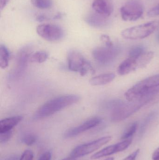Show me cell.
Returning <instances> with one entry per match:
<instances>
[{
	"mask_svg": "<svg viewBox=\"0 0 159 160\" xmlns=\"http://www.w3.org/2000/svg\"><path fill=\"white\" fill-rule=\"evenodd\" d=\"M79 100L80 97L76 95H64L54 98L46 102L36 111L34 118L41 119L50 116L77 103Z\"/></svg>",
	"mask_w": 159,
	"mask_h": 160,
	"instance_id": "1",
	"label": "cell"
},
{
	"mask_svg": "<svg viewBox=\"0 0 159 160\" xmlns=\"http://www.w3.org/2000/svg\"><path fill=\"white\" fill-rule=\"evenodd\" d=\"M156 95L157 94H150L128 102H120L113 109L111 120L114 122H120L125 120L151 101Z\"/></svg>",
	"mask_w": 159,
	"mask_h": 160,
	"instance_id": "2",
	"label": "cell"
},
{
	"mask_svg": "<svg viewBox=\"0 0 159 160\" xmlns=\"http://www.w3.org/2000/svg\"><path fill=\"white\" fill-rule=\"evenodd\" d=\"M159 91V74L140 81L125 94L128 101L133 100Z\"/></svg>",
	"mask_w": 159,
	"mask_h": 160,
	"instance_id": "3",
	"label": "cell"
},
{
	"mask_svg": "<svg viewBox=\"0 0 159 160\" xmlns=\"http://www.w3.org/2000/svg\"><path fill=\"white\" fill-rule=\"evenodd\" d=\"M154 57V53L153 52H145L137 57L129 56L118 68V73L120 76H125L144 68L150 62Z\"/></svg>",
	"mask_w": 159,
	"mask_h": 160,
	"instance_id": "4",
	"label": "cell"
},
{
	"mask_svg": "<svg viewBox=\"0 0 159 160\" xmlns=\"http://www.w3.org/2000/svg\"><path fill=\"white\" fill-rule=\"evenodd\" d=\"M67 60L69 70L79 73L81 76H85L88 73L93 74L95 72L90 62L76 50L72 49L68 52Z\"/></svg>",
	"mask_w": 159,
	"mask_h": 160,
	"instance_id": "5",
	"label": "cell"
},
{
	"mask_svg": "<svg viewBox=\"0 0 159 160\" xmlns=\"http://www.w3.org/2000/svg\"><path fill=\"white\" fill-rule=\"evenodd\" d=\"M159 28V21H154L125 29L121 34L125 39H143L149 36Z\"/></svg>",
	"mask_w": 159,
	"mask_h": 160,
	"instance_id": "6",
	"label": "cell"
},
{
	"mask_svg": "<svg viewBox=\"0 0 159 160\" xmlns=\"http://www.w3.org/2000/svg\"><path fill=\"white\" fill-rule=\"evenodd\" d=\"M120 52V48L117 46H105L98 47L92 51V56L101 65H107L113 62Z\"/></svg>",
	"mask_w": 159,
	"mask_h": 160,
	"instance_id": "7",
	"label": "cell"
},
{
	"mask_svg": "<svg viewBox=\"0 0 159 160\" xmlns=\"http://www.w3.org/2000/svg\"><path fill=\"white\" fill-rule=\"evenodd\" d=\"M120 12L125 21H134L143 16V5L140 0H129L120 8Z\"/></svg>",
	"mask_w": 159,
	"mask_h": 160,
	"instance_id": "8",
	"label": "cell"
},
{
	"mask_svg": "<svg viewBox=\"0 0 159 160\" xmlns=\"http://www.w3.org/2000/svg\"><path fill=\"white\" fill-rule=\"evenodd\" d=\"M111 139V136H105L90 142L78 146L71 152L70 156L76 159L88 155L106 144Z\"/></svg>",
	"mask_w": 159,
	"mask_h": 160,
	"instance_id": "9",
	"label": "cell"
},
{
	"mask_svg": "<svg viewBox=\"0 0 159 160\" xmlns=\"http://www.w3.org/2000/svg\"><path fill=\"white\" fill-rule=\"evenodd\" d=\"M39 36L49 41H57L63 37V31L60 26L55 24H42L36 28Z\"/></svg>",
	"mask_w": 159,
	"mask_h": 160,
	"instance_id": "10",
	"label": "cell"
},
{
	"mask_svg": "<svg viewBox=\"0 0 159 160\" xmlns=\"http://www.w3.org/2000/svg\"><path fill=\"white\" fill-rule=\"evenodd\" d=\"M132 140L131 138L124 140L123 142L113 145L106 147L105 148L98 151L91 157L92 160L99 159L103 157L110 156L115 153H119L126 150L131 144Z\"/></svg>",
	"mask_w": 159,
	"mask_h": 160,
	"instance_id": "11",
	"label": "cell"
},
{
	"mask_svg": "<svg viewBox=\"0 0 159 160\" xmlns=\"http://www.w3.org/2000/svg\"><path fill=\"white\" fill-rule=\"evenodd\" d=\"M101 118L100 117L91 118L79 126L68 130L64 133V137L66 138L75 137L80 133L97 127L101 122Z\"/></svg>",
	"mask_w": 159,
	"mask_h": 160,
	"instance_id": "12",
	"label": "cell"
},
{
	"mask_svg": "<svg viewBox=\"0 0 159 160\" xmlns=\"http://www.w3.org/2000/svg\"><path fill=\"white\" fill-rule=\"evenodd\" d=\"M92 7L94 12L107 18H110L114 10L111 0H94Z\"/></svg>",
	"mask_w": 159,
	"mask_h": 160,
	"instance_id": "13",
	"label": "cell"
},
{
	"mask_svg": "<svg viewBox=\"0 0 159 160\" xmlns=\"http://www.w3.org/2000/svg\"><path fill=\"white\" fill-rule=\"evenodd\" d=\"M86 21L89 25L95 28H104L107 26L110 22L109 18L100 15L94 11L87 17Z\"/></svg>",
	"mask_w": 159,
	"mask_h": 160,
	"instance_id": "14",
	"label": "cell"
},
{
	"mask_svg": "<svg viewBox=\"0 0 159 160\" xmlns=\"http://www.w3.org/2000/svg\"><path fill=\"white\" fill-rule=\"evenodd\" d=\"M23 119L21 116L11 117L1 120L0 122V133L12 131Z\"/></svg>",
	"mask_w": 159,
	"mask_h": 160,
	"instance_id": "15",
	"label": "cell"
},
{
	"mask_svg": "<svg viewBox=\"0 0 159 160\" xmlns=\"http://www.w3.org/2000/svg\"><path fill=\"white\" fill-rule=\"evenodd\" d=\"M115 75L114 73L101 74L91 78L89 83L92 86H102L111 82L115 79Z\"/></svg>",
	"mask_w": 159,
	"mask_h": 160,
	"instance_id": "16",
	"label": "cell"
},
{
	"mask_svg": "<svg viewBox=\"0 0 159 160\" xmlns=\"http://www.w3.org/2000/svg\"><path fill=\"white\" fill-rule=\"evenodd\" d=\"M10 59V53L8 49L3 45L0 46V67L5 69L8 67Z\"/></svg>",
	"mask_w": 159,
	"mask_h": 160,
	"instance_id": "17",
	"label": "cell"
},
{
	"mask_svg": "<svg viewBox=\"0 0 159 160\" xmlns=\"http://www.w3.org/2000/svg\"><path fill=\"white\" fill-rule=\"evenodd\" d=\"M48 53L45 51H38L30 56V61L32 62L42 63L48 58Z\"/></svg>",
	"mask_w": 159,
	"mask_h": 160,
	"instance_id": "18",
	"label": "cell"
},
{
	"mask_svg": "<svg viewBox=\"0 0 159 160\" xmlns=\"http://www.w3.org/2000/svg\"><path fill=\"white\" fill-rule=\"evenodd\" d=\"M33 5L39 9H48L52 6V0H31Z\"/></svg>",
	"mask_w": 159,
	"mask_h": 160,
	"instance_id": "19",
	"label": "cell"
},
{
	"mask_svg": "<svg viewBox=\"0 0 159 160\" xmlns=\"http://www.w3.org/2000/svg\"><path fill=\"white\" fill-rule=\"evenodd\" d=\"M138 128V124L136 122L133 123L130 125L122 134L121 137L122 140L130 139L136 132Z\"/></svg>",
	"mask_w": 159,
	"mask_h": 160,
	"instance_id": "20",
	"label": "cell"
},
{
	"mask_svg": "<svg viewBox=\"0 0 159 160\" xmlns=\"http://www.w3.org/2000/svg\"><path fill=\"white\" fill-rule=\"evenodd\" d=\"M36 140L37 137L36 135L32 133H29L26 134L22 137L21 142L26 145L30 146L36 142Z\"/></svg>",
	"mask_w": 159,
	"mask_h": 160,
	"instance_id": "21",
	"label": "cell"
},
{
	"mask_svg": "<svg viewBox=\"0 0 159 160\" xmlns=\"http://www.w3.org/2000/svg\"><path fill=\"white\" fill-rule=\"evenodd\" d=\"M144 51V49L141 46H136L132 48L129 52V57H137L143 54Z\"/></svg>",
	"mask_w": 159,
	"mask_h": 160,
	"instance_id": "22",
	"label": "cell"
},
{
	"mask_svg": "<svg viewBox=\"0 0 159 160\" xmlns=\"http://www.w3.org/2000/svg\"><path fill=\"white\" fill-rule=\"evenodd\" d=\"M0 134H1L0 142L1 143H5L8 142L12 137V131H10L0 133Z\"/></svg>",
	"mask_w": 159,
	"mask_h": 160,
	"instance_id": "23",
	"label": "cell"
},
{
	"mask_svg": "<svg viewBox=\"0 0 159 160\" xmlns=\"http://www.w3.org/2000/svg\"><path fill=\"white\" fill-rule=\"evenodd\" d=\"M34 154L30 150H26L23 152L19 160H33Z\"/></svg>",
	"mask_w": 159,
	"mask_h": 160,
	"instance_id": "24",
	"label": "cell"
},
{
	"mask_svg": "<svg viewBox=\"0 0 159 160\" xmlns=\"http://www.w3.org/2000/svg\"><path fill=\"white\" fill-rule=\"evenodd\" d=\"M147 16L150 17L159 16V4L149 10Z\"/></svg>",
	"mask_w": 159,
	"mask_h": 160,
	"instance_id": "25",
	"label": "cell"
},
{
	"mask_svg": "<svg viewBox=\"0 0 159 160\" xmlns=\"http://www.w3.org/2000/svg\"><path fill=\"white\" fill-rule=\"evenodd\" d=\"M101 40L104 43L105 46H109V47L114 46V44H113L111 38L108 36L106 35H102L101 36Z\"/></svg>",
	"mask_w": 159,
	"mask_h": 160,
	"instance_id": "26",
	"label": "cell"
},
{
	"mask_svg": "<svg viewBox=\"0 0 159 160\" xmlns=\"http://www.w3.org/2000/svg\"><path fill=\"white\" fill-rule=\"evenodd\" d=\"M155 113H151L146 118L143 124L142 125V128H141V131L143 132L145 129V128H146L147 126L148 125V123L150 122V121L154 118V116H155Z\"/></svg>",
	"mask_w": 159,
	"mask_h": 160,
	"instance_id": "27",
	"label": "cell"
},
{
	"mask_svg": "<svg viewBox=\"0 0 159 160\" xmlns=\"http://www.w3.org/2000/svg\"><path fill=\"white\" fill-rule=\"evenodd\" d=\"M140 150L139 149H136V150L133 152L129 156H128L127 158L122 160H135L136 159L138 155L140 153Z\"/></svg>",
	"mask_w": 159,
	"mask_h": 160,
	"instance_id": "28",
	"label": "cell"
},
{
	"mask_svg": "<svg viewBox=\"0 0 159 160\" xmlns=\"http://www.w3.org/2000/svg\"><path fill=\"white\" fill-rule=\"evenodd\" d=\"M51 154L49 152H46L42 154L38 160H51Z\"/></svg>",
	"mask_w": 159,
	"mask_h": 160,
	"instance_id": "29",
	"label": "cell"
},
{
	"mask_svg": "<svg viewBox=\"0 0 159 160\" xmlns=\"http://www.w3.org/2000/svg\"><path fill=\"white\" fill-rule=\"evenodd\" d=\"M19 156L16 154L8 155L6 157H5L2 160H19Z\"/></svg>",
	"mask_w": 159,
	"mask_h": 160,
	"instance_id": "30",
	"label": "cell"
},
{
	"mask_svg": "<svg viewBox=\"0 0 159 160\" xmlns=\"http://www.w3.org/2000/svg\"><path fill=\"white\" fill-rule=\"evenodd\" d=\"M152 158L153 160H159V147L153 152Z\"/></svg>",
	"mask_w": 159,
	"mask_h": 160,
	"instance_id": "31",
	"label": "cell"
},
{
	"mask_svg": "<svg viewBox=\"0 0 159 160\" xmlns=\"http://www.w3.org/2000/svg\"><path fill=\"white\" fill-rule=\"evenodd\" d=\"M9 0H0V9H3L9 2Z\"/></svg>",
	"mask_w": 159,
	"mask_h": 160,
	"instance_id": "32",
	"label": "cell"
},
{
	"mask_svg": "<svg viewBox=\"0 0 159 160\" xmlns=\"http://www.w3.org/2000/svg\"><path fill=\"white\" fill-rule=\"evenodd\" d=\"M76 159L74 158H72V157L70 156L68 158H65L63 159L62 160H75Z\"/></svg>",
	"mask_w": 159,
	"mask_h": 160,
	"instance_id": "33",
	"label": "cell"
},
{
	"mask_svg": "<svg viewBox=\"0 0 159 160\" xmlns=\"http://www.w3.org/2000/svg\"><path fill=\"white\" fill-rule=\"evenodd\" d=\"M115 160V159H114V158H108L105 159L104 160Z\"/></svg>",
	"mask_w": 159,
	"mask_h": 160,
	"instance_id": "34",
	"label": "cell"
},
{
	"mask_svg": "<svg viewBox=\"0 0 159 160\" xmlns=\"http://www.w3.org/2000/svg\"><path fill=\"white\" fill-rule=\"evenodd\" d=\"M157 40L159 41V32L158 33L157 35Z\"/></svg>",
	"mask_w": 159,
	"mask_h": 160,
	"instance_id": "35",
	"label": "cell"
}]
</instances>
